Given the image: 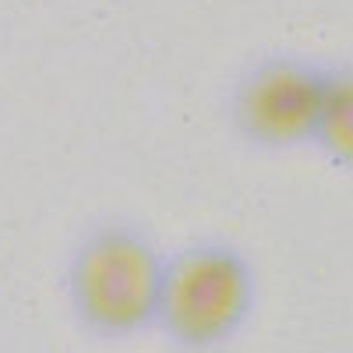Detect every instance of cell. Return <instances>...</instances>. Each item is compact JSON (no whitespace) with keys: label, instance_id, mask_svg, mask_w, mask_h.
<instances>
[{"label":"cell","instance_id":"cell-1","mask_svg":"<svg viewBox=\"0 0 353 353\" xmlns=\"http://www.w3.org/2000/svg\"><path fill=\"white\" fill-rule=\"evenodd\" d=\"M166 251L149 230L128 219L88 226L64 272L68 304L81 325L103 339L138 336L156 325Z\"/></svg>","mask_w":353,"mask_h":353},{"label":"cell","instance_id":"cell-2","mask_svg":"<svg viewBox=\"0 0 353 353\" xmlns=\"http://www.w3.org/2000/svg\"><path fill=\"white\" fill-rule=\"evenodd\" d=\"M258 301V272L244 248L201 237L166 254L156 329L188 353H209L237 336Z\"/></svg>","mask_w":353,"mask_h":353},{"label":"cell","instance_id":"cell-3","mask_svg":"<svg viewBox=\"0 0 353 353\" xmlns=\"http://www.w3.org/2000/svg\"><path fill=\"white\" fill-rule=\"evenodd\" d=\"M329 71L293 53H261L230 88V124L241 141L261 152H279L314 141L325 106Z\"/></svg>","mask_w":353,"mask_h":353},{"label":"cell","instance_id":"cell-4","mask_svg":"<svg viewBox=\"0 0 353 353\" xmlns=\"http://www.w3.org/2000/svg\"><path fill=\"white\" fill-rule=\"evenodd\" d=\"M314 141L329 149L336 159L353 163V71L329 74L325 88V106L318 117Z\"/></svg>","mask_w":353,"mask_h":353}]
</instances>
